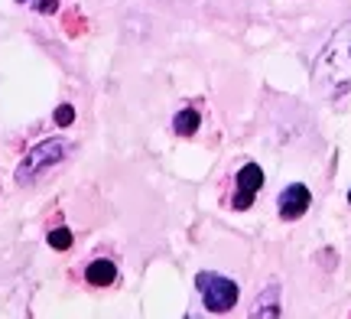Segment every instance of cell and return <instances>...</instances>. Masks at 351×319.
I'll use <instances>...</instances> for the list:
<instances>
[{"instance_id":"5","label":"cell","mask_w":351,"mask_h":319,"mask_svg":"<svg viewBox=\"0 0 351 319\" xmlns=\"http://www.w3.org/2000/svg\"><path fill=\"white\" fill-rule=\"evenodd\" d=\"M309 205H313V192H309V186L289 182L287 189L280 192V199H276V212H280L283 222H300V218L309 212Z\"/></svg>"},{"instance_id":"3","label":"cell","mask_w":351,"mask_h":319,"mask_svg":"<svg viewBox=\"0 0 351 319\" xmlns=\"http://www.w3.org/2000/svg\"><path fill=\"white\" fill-rule=\"evenodd\" d=\"M195 290H199L202 307L208 309L212 316H225L231 309L238 307L241 287L231 277L218 274V270H199L195 274Z\"/></svg>"},{"instance_id":"9","label":"cell","mask_w":351,"mask_h":319,"mask_svg":"<svg viewBox=\"0 0 351 319\" xmlns=\"http://www.w3.org/2000/svg\"><path fill=\"white\" fill-rule=\"evenodd\" d=\"M46 241H49V248H52V251H69L75 238H72V231H69V228H52V231H49V238H46Z\"/></svg>"},{"instance_id":"11","label":"cell","mask_w":351,"mask_h":319,"mask_svg":"<svg viewBox=\"0 0 351 319\" xmlns=\"http://www.w3.org/2000/svg\"><path fill=\"white\" fill-rule=\"evenodd\" d=\"M36 10L39 13H56L59 10V0H36Z\"/></svg>"},{"instance_id":"8","label":"cell","mask_w":351,"mask_h":319,"mask_svg":"<svg viewBox=\"0 0 351 319\" xmlns=\"http://www.w3.org/2000/svg\"><path fill=\"white\" fill-rule=\"evenodd\" d=\"M199 128H202V115L195 104H186V108L173 117V130L179 137H192V134H199Z\"/></svg>"},{"instance_id":"13","label":"cell","mask_w":351,"mask_h":319,"mask_svg":"<svg viewBox=\"0 0 351 319\" xmlns=\"http://www.w3.org/2000/svg\"><path fill=\"white\" fill-rule=\"evenodd\" d=\"M348 202H351V189H348Z\"/></svg>"},{"instance_id":"7","label":"cell","mask_w":351,"mask_h":319,"mask_svg":"<svg viewBox=\"0 0 351 319\" xmlns=\"http://www.w3.org/2000/svg\"><path fill=\"white\" fill-rule=\"evenodd\" d=\"M85 281L91 287H111L117 281V264L108 261V257H98V261H91L85 268Z\"/></svg>"},{"instance_id":"4","label":"cell","mask_w":351,"mask_h":319,"mask_svg":"<svg viewBox=\"0 0 351 319\" xmlns=\"http://www.w3.org/2000/svg\"><path fill=\"white\" fill-rule=\"evenodd\" d=\"M261 189H263V169H261V163H244L238 169V176H234L231 209H234V212H247Z\"/></svg>"},{"instance_id":"12","label":"cell","mask_w":351,"mask_h":319,"mask_svg":"<svg viewBox=\"0 0 351 319\" xmlns=\"http://www.w3.org/2000/svg\"><path fill=\"white\" fill-rule=\"evenodd\" d=\"M16 3H29V0H16Z\"/></svg>"},{"instance_id":"1","label":"cell","mask_w":351,"mask_h":319,"mask_svg":"<svg viewBox=\"0 0 351 319\" xmlns=\"http://www.w3.org/2000/svg\"><path fill=\"white\" fill-rule=\"evenodd\" d=\"M313 88L326 102H339L351 91V16L326 39L313 62Z\"/></svg>"},{"instance_id":"10","label":"cell","mask_w":351,"mask_h":319,"mask_svg":"<svg viewBox=\"0 0 351 319\" xmlns=\"http://www.w3.org/2000/svg\"><path fill=\"white\" fill-rule=\"evenodd\" d=\"M52 121H56V128H69V124L75 121V108H72V104H59V108L52 111Z\"/></svg>"},{"instance_id":"2","label":"cell","mask_w":351,"mask_h":319,"mask_svg":"<svg viewBox=\"0 0 351 319\" xmlns=\"http://www.w3.org/2000/svg\"><path fill=\"white\" fill-rule=\"evenodd\" d=\"M69 154H72V143L65 141V137H46V141H39L36 147H29L23 154V160L16 163V173H13L16 186H33L39 176H46V173L56 169L62 160H69Z\"/></svg>"},{"instance_id":"6","label":"cell","mask_w":351,"mask_h":319,"mask_svg":"<svg viewBox=\"0 0 351 319\" xmlns=\"http://www.w3.org/2000/svg\"><path fill=\"white\" fill-rule=\"evenodd\" d=\"M280 313H283V309H280V283L274 281V283H267V290L257 296L251 316L254 319H276Z\"/></svg>"}]
</instances>
